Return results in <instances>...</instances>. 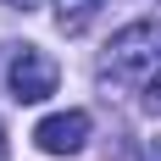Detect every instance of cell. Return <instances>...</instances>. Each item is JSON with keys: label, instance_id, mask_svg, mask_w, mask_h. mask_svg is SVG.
<instances>
[{"label": "cell", "instance_id": "1", "mask_svg": "<svg viewBox=\"0 0 161 161\" xmlns=\"http://www.w3.org/2000/svg\"><path fill=\"white\" fill-rule=\"evenodd\" d=\"M156 45H161L156 22H128V28L106 45L100 78H106V83H145L150 72H156Z\"/></svg>", "mask_w": 161, "mask_h": 161}, {"label": "cell", "instance_id": "2", "mask_svg": "<svg viewBox=\"0 0 161 161\" xmlns=\"http://www.w3.org/2000/svg\"><path fill=\"white\" fill-rule=\"evenodd\" d=\"M6 83H11V95L22 100V106H39V100L56 95V61H50L39 45H22L11 56V67H6Z\"/></svg>", "mask_w": 161, "mask_h": 161}, {"label": "cell", "instance_id": "3", "mask_svg": "<svg viewBox=\"0 0 161 161\" xmlns=\"http://www.w3.org/2000/svg\"><path fill=\"white\" fill-rule=\"evenodd\" d=\"M33 145L45 156H78L89 145V111H56L33 128Z\"/></svg>", "mask_w": 161, "mask_h": 161}, {"label": "cell", "instance_id": "4", "mask_svg": "<svg viewBox=\"0 0 161 161\" xmlns=\"http://www.w3.org/2000/svg\"><path fill=\"white\" fill-rule=\"evenodd\" d=\"M100 0H56V28L61 33H83L89 22H95Z\"/></svg>", "mask_w": 161, "mask_h": 161}, {"label": "cell", "instance_id": "5", "mask_svg": "<svg viewBox=\"0 0 161 161\" xmlns=\"http://www.w3.org/2000/svg\"><path fill=\"white\" fill-rule=\"evenodd\" d=\"M139 95H145V111H150V117H161V72H150V78L139 83Z\"/></svg>", "mask_w": 161, "mask_h": 161}, {"label": "cell", "instance_id": "6", "mask_svg": "<svg viewBox=\"0 0 161 161\" xmlns=\"http://www.w3.org/2000/svg\"><path fill=\"white\" fill-rule=\"evenodd\" d=\"M139 161H161V139H150V145L139 150Z\"/></svg>", "mask_w": 161, "mask_h": 161}, {"label": "cell", "instance_id": "7", "mask_svg": "<svg viewBox=\"0 0 161 161\" xmlns=\"http://www.w3.org/2000/svg\"><path fill=\"white\" fill-rule=\"evenodd\" d=\"M0 161H6V128H0Z\"/></svg>", "mask_w": 161, "mask_h": 161}]
</instances>
